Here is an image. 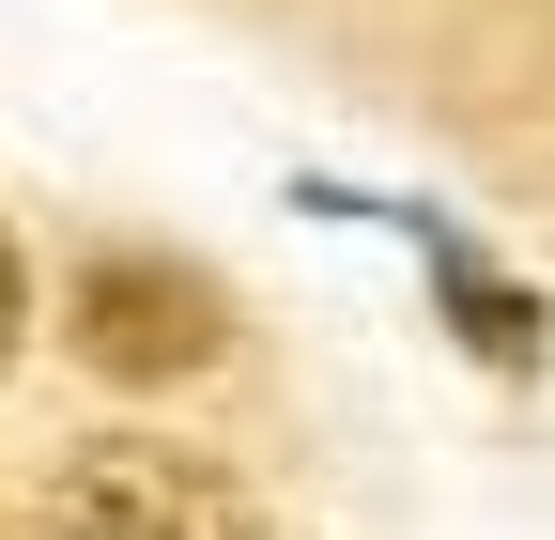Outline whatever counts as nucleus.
<instances>
[{"label": "nucleus", "mask_w": 555, "mask_h": 540, "mask_svg": "<svg viewBox=\"0 0 555 540\" xmlns=\"http://www.w3.org/2000/svg\"><path fill=\"white\" fill-rule=\"evenodd\" d=\"M31 540H278L262 494L232 479L217 448H170V433H93L47 463Z\"/></svg>", "instance_id": "1"}, {"label": "nucleus", "mask_w": 555, "mask_h": 540, "mask_svg": "<svg viewBox=\"0 0 555 540\" xmlns=\"http://www.w3.org/2000/svg\"><path fill=\"white\" fill-rule=\"evenodd\" d=\"M217 340H232V309H217L201 262H170V247H93L78 262V356L108 386H185V371H217Z\"/></svg>", "instance_id": "2"}, {"label": "nucleus", "mask_w": 555, "mask_h": 540, "mask_svg": "<svg viewBox=\"0 0 555 540\" xmlns=\"http://www.w3.org/2000/svg\"><path fill=\"white\" fill-rule=\"evenodd\" d=\"M16 324H31V279H16V232H0V371H16Z\"/></svg>", "instance_id": "3"}]
</instances>
